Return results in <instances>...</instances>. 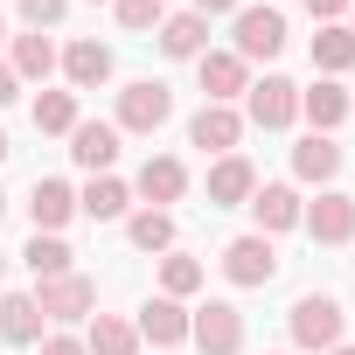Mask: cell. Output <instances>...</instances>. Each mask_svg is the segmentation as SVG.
<instances>
[{"instance_id": "obj_37", "label": "cell", "mask_w": 355, "mask_h": 355, "mask_svg": "<svg viewBox=\"0 0 355 355\" xmlns=\"http://www.w3.org/2000/svg\"><path fill=\"white\" fill-rule=\"evenodd\" d=\"M8 153H15V146H8V132H0V160H8Z\"/></svg>"}, {"instance_id": "obj_5", "label": "cell", "mask_w": 355, "mask_h": 355, "mask_svg": "<svg viewBox=\"0 0 355 355\" xmlns=\"http://www.w3.org/2000/svg\"><path fill=\"white\" fill-rule=\"evenodd\" d=\"M293 119H300V84H293V77H258V84L244 91V125L286 132Z\"/></svg>"}, {"instance_id": "obj_1", "label": "cell", "mask_w": 355, "mask_h": 355, "mask_svg": "<svg viewBox=\"0 0 355 355\" xmlns=\"http://www.w3.org/2000/svg\"><path fill=\"white\" fill-rule=\"evenodd\" d=\"M286 334H293V348H300V355H327V348L348 334V313H341V300H334V293H300V300H293V313H286Z\"/></svg>"}, {"instance_id": "obj_19", "label": "cell", "mask_w": 355, "mask_h": 355, "mask_svg": "<svg viewBox=\"0 0 355 355\" xmlns=\"http://www.w3.org/2000/svg\"><path fill=\"white\" fill-rule=\"evenodd\" d=\"M77 216H91V223H119V216H132V189L119 182V174H91V182L77 189Z\"/></svg>"}, {"instance_id": "obj_8", "label": "cell", "mask_w": 355, "mask_h": 355, "mask_svg": "<svg viewBox=\"0 0 355 355\" xmlns=\"http://www.w3.org/2000/svg\"><path fill=\"white\" fill-rule=\"evenodd\" d=\"M300 230L313 244H355V196L348 189H320V202L300 209Z\"/></svg>"}, {"instance_id": "obj_24", "label": "cell", "mask_w": 355, "mask_h": 355, "mask_svg": "<svg viewBox=\"0 0 355 355\" xmlns=\"http://www.w3.org/2000/svg\"><path fill=\"white\" fill-rule=\"evenodd\" d=\"M56 63H63V49H56L49 35H35V28H28V35H15V63H8V70H15L21 84H42Z\"/></svg>"}, {"instance_id": "obj_21", "label": "cell", "mask_w": 355, "mask_h": 355, "mask_svg": "<svg viewBox=\"0 0 355 355\" xmlns=\"http://www.w3.org/2000/svg\"><path fill=\"white\" fill-rule=\"evenodd\" d=\"M153 35H160V56H174V63H196V56L209 49V21H202L196 8H189V15H167Z\"/></svg>"}, {"instance_id": "obj_30", "label": "cell", "mask_w": 355, "mask_h": 355, "mask_svg": "<svg viewBox=\"0 0 355 355\" xmlns=\"http://www.w3.org/2000/svg\"><path fill=\"white\" fill-rule=\"evenodd\" d=\"M112 15H119V28H132V35H146V28L167 21V15H160V0H112Z\"/></svg>"}, {"instance_id": "obj_16", "label": "cell", "mask_w": 355, "mask_h": 355, "mask_svg": "<svg viewBox=\"0 0 355 355\" xmlns=\"http://www.w3.org/2000/svg\"><path fill=\"white\" fill-rule=\"evenodd\" d=\"M258 196V167L244 160V153H223L216 167H209V209H244Z\"/></svg>"}, {"instance_id": "obj_32", "label": "cell", "mask_w": 355, "mask_h": 355, "mask_svg": "<svg viewBox=\"0 0 355 355\" xmlns=\"http://www.w3.org/2000/svg\"><path fill=\"white\" fill-rule=\"evenodd\" d=\"M35 355H91V348H84V334H42Z\"/></svg>"}, {"instance_id": "obj_41", "label": "cell", "mask_w": 355, "mask_h": 355, "mask_svg": "<svg viewBox=\"0 0 355 355\" xmlns=\"http://www.w3.org/2000/svg\"><path fill=\"white\" fill-rule=\"evenodd\" d=\"M0 272H8V258H0Z\"/></svg>"}, {"instance_id": "obj_35", "label": "cell", "mask_w": 355, "mask_h": 355, "mask_svg": "<svg viewBox=\"0 0 355 355\" xmlns=\"http://www.w3.org/2000/svg\"><path fill=\"white\" fill-rule=\"evenodd\" d=\"M237 8H244V0H196V15H202V21H209V15H237Z\"/></svg>"}, {"instance_id": "obj_7", "label": "cell", "mask_w": 355, "mask_h": 355, "mask_svg": "<svg viewBox=\"0 0 355 355\" xmlns=\"http://www.w3.org/2000/svg\"><path fill=\"white\" fill-rule=\"evenodd\" d=\"M35 306H42V320L70 327V320H91V313H98V286H91L84 272H63V279H42V286H35Z\"/></svg>"}, {"instance_id": "obj_22", "label": "cell", "mask_w": 355, "mask_h": 355, "mask_svg": "<svg viewBox=\"0 0 355 355\" xmlns=\"http://www.w3.org/2000/svg\"><path fill=\"white\" fill-rule=\"evenodd\" d=\"M42 306H35V293H8L0 300V341H15V348H35L42 341Z\"/></svg>"}, {"instance_id": "obj_42", "label": "cell", "mask_w": 355, "mask_h": 355, "mask_svg": "<svg viewBox=\"0 0 355 355\" xmlns=\"http://www.w3.org/2000/svg\"><path fill=\"white\" fill-rule=\"evenodd\" d=\"M160 8H167V0H160Z\"/></svg>"}, {"instance_id": "obj_39", "label": "cell", "mask_w": 355, "mask_h": 355, "mask_svg": "<svg viewBox=\"0 0 355 355\" xmlns=\"http://www.w3.org/2000/svg\"><path fill=\"white\" fill-rule=\"evenodd\" d=\"M0 42H8V21H0Z\"/></svg>"}, {"instance_id": "obj_38", "label": "cell", "mask_w": 355, "mask_h": 355, "mask_svg": "<svg viewBox=\"0 0 355 355\" xmlns=\"http://www.w3.org/2000/svg\"><path fill=\"white\" fill-rule=\"evenodd\" d=\"M348 28H355V0H348Z\"/></svg>"}, {"instance_id": "obj_33", "label": "cell", "mask_w": 355, "mask_h": 355, "mask_svg": "<svg viewBox=\"0 0 355 355\" xmlns=\"http://www.w3.org/2000/svg\"><path fill=\"white\" fill-rule=\"evenodd\" d=\"M306 15L327 28V21H341V15H348V0H306Z\"/></svg>"}, {"instance_id": "obj_28", "label": "cell", "mask_w": 355, "mask_h": 355, "mask_svg": "<svg viewBox=\"0 0 355 355\" xmlns=\"http://www.w3.org/2000/svg\"><path fill=\"white\" fill-rule=\"evenodd\" d=\"M35 132L70 139V132H77V91H42V98H35Z\"/></svg>"}, {"instance_id": "obj_18", "label": "cell", "mask_w": 355, "mask_h": 355, "mask_svg": "<svg viewBox=\"0 0 355 355\" xmlns=\"http://www.w3.org/2000/svg\"><path fill=\"white\" fill-rule=\"evenodd\" d=\"M70 160H77L84 174H112V160H119V125H105V119H77V132H70Z\"/></svg>"}, {"instance_id": "obj_34", "label": "cell", "mask_w": 355, "mask_h": 355, "mask_svg": "<svg viewBox=\"0 0 355 355\" xmlns=\"http://www.w3.org/2000/svg\"><path fill=\"white\" fill-rule=\"evenodd\" d=\"M15 98H21V77H15V70H8V63H0V112H8V105H15Z\"/></svg>"}, {"instance_id": "obj_26", "label": "cell", "mask_w": 355, "mask_h": 355, "mask_svg": "<svg viewBox=\"0 0 355 355\" xmlns=\"http://www.w3.org/2000/svg\"><path fill=\"white\" fill-rule=\"evenodd\" d=\"M313 70H320V77L355 70V28H348V21H327V28L313 35Z\"/></svg>"}, {"instance_id": "obj_36", "label": "cell", "mask_w": 355, "mask_h": 355, "mask_svg": "<svg viewBox=\"0 0 355 355\" xmlns=\"http://www.w3.org/2000/svg\"><path fill=\"white\" fill-rule=\"evenodd\" d=\"M327 355H355V341H334V348H327Z\"/></svg>"}, {"instance_id": "obj_27", "label": "cell", "mask_w": 355, "mask_h": 355, "mask_svg": "<svg viewBox=\"0 0 355 355\" xmlns=\"http://www.w3.org/2000/svg\"><path fill=\"white\" fill-rule=\"evenodd\" d=\"M202 279H209V272H202V258H189V251H167V258H160V293H167V300L202 293Z\"/></svg>"}, {"instance_id": "obj_15", "label": "cell", "mask_w": 355, "mask_h": 355, "mask_svg": "<svg viewBox=\"0 0 355 355\" xmlns=\"http://www.w3.org/2000/svg\"><path fill=\"white\" fill-rule=\"evenodd\" d=\"M348 112H355V98H348L334 77H313V84L300 91V119H306L313 132H341V125H348Z\"/></svg>"}, {"instance_id": "obj_23", "label": "cell", "mask_w": 355, "mask_h": 355, "mask_svg": "<svg viewBox=\"0 0 355 355\" xmlns=\"http://www.w3.org/2000/svg\"><path fill=\"white\" fill-rule=\"evenodd\" d=\"M84 348H91V355H139V327H132L125 313H91Z\"/></svg>"}, {"instance_id": "obj_6", "label": "cell", "mask_w": 355, "mask_h": 355, "mask_svg": "<svg viewBox=\"0 0 355 355\" xmlns=\"http://www.w3.org/2000/svg\"><path fill=\"white\" fill-rule=\"evenodd\" d=\"M223 279L244 286V293H251V286H272V279H279V244L258 237V230L230 237V244H223Z\"/></svg>"}, {"instance_id": "obj_11", "label": "cell", "mask_w": 355, "mask_h": 355, "mask_svg": "<svg viewBox=\"0 0 355 355\" xmlns=\"http://www.w3.org/2000/svg\"><path fill=\"white\" fill-rule=\"evenodd\" d=\"M237 139H244V112L237 105H202L196 119H189V146H202V153H237Z\"/></svg>"}, {"instance_id": "obj_20", "label": "cell", "mask_w": 355, "mask_h": 355, "mask_svg": "<svg viewBox=\"0 0 355 355\" xmlns=\"http://www.w3.org/2000/svg\"><path fill=\"white\" fill-rule=\"evenodd\" d=\"M63 77H70V91H98V84L112 77V49H105L98 35H77V42L63 49Z\"/></svg>"}, {"instance_id": "obj_31", "label": "cell", "mask_w": 355, "mask_h": 355, "mask_svg": "<svg viewBox=\"0 0 355 355\" xmlns=\"http://www.w3.org/2000/svg\"><path fill=\"white\" fill-rule=\"evenodd\" d=\"M15 8H21V21L42 35V28H56V21L70 15V0H15Z\"/></svg>"}, {"instance_id": "obj_2", "label": "cell", "mask_w": 355, "mask_h": 355, "mask_svg": "<svg viewBox=\"0 0 355 355\" xmlns=\"http://www.w3.org/2000/svg\"><path fill=\"white\" fill-rule=\"evenodd\" d=\"M167 119H174V91H167L160 77H132V84L119 91V119H112L119 132H146V139H153Z\"/></svg>"}, {"instance_id": "obj_14", "label": "cell", "mask_w": 355, "mask_h": 355, "mask_svg": "<svg viewBox=\"0 0 355 355\" xmlns=\"http://www.w3.org/2000/svg\"><path fill=\"white\" fill-rule=\"evenodd\" d=\"M132 196H146V209H167V202H182V196H189V167L174 160V153H153V160L132 174Z\"/></svg>"}, {"instance_id": "obj_12", "label": "cell", "mask_w": 355, "mask_h": 355, "mask_svg": "<svg viewBox=\"0 0 355 355\" xmlns=\"http://www.w3.org/2000/svg\"><path fill=\"white\" fill-rule=\"evenodd\" d=\"M251 216H258V237H279V230H300V189L293 182H258V196L244 202Z\"/></svg>"}, {"instance_id": "obj_17", "label": "cell", "mask_w": 355, "mask_h": 355, "mask_svg": "<svg viewBox=\"0 0 355 355\" xmlns=\"http://www.w3.org/2000/svg\"><path fill=\"white\" fill-rule=\"evenodd\" d=\"M341 146H334V132H306L300 146H293V174H300V182L306 189H334V174H341Z\"/></svg>"}, {"instance_id": "obj_10", "label": "cell", "mask_w": 355, "mask_h": 355, "mask_svg": "<svg viewBox=\"0 0 355 355\" xmlns=\"http://www.w3.org/2000/svg\"><path fill=\"white\" fill-rule=\"evenodd\" d=\"M28 216L42 237H63V223L77 216V189L63 182V174H35V189H28Z\"/></svg>"}, {"instance_id": "obj_13", "label": "cell", "mask_w": 355, "mask_h": 355, "mask_svg": "<svg viewBox=\"0 0 355 355\" xmlns=\"http://www.w3.org/2000/svg\"><path fill=\"white\" fill-rule=\"evenodd\" d=\"M132 327H139L146 348H182V341H189V306H182V300H167V293H153V300L139 306Z\"/></svg>"}, {"instance_id": "obj_40", "label": "cell", "mask_w": 355, "mask_h": 355, "mask_svg": "<svg viewBox=\"0 0 355 355\" xmlns=\"http://www.w3.org/2000/svg\"><path fill=\"white\" fill-rule=\"evenodd\" d=\"M0 216H8V196H0Z\"/></svg>"}, {"instance_id": "obj_3", "label": "cell", "mask_w": 355, "mask_h": 355, "mask_svg": "<svg viewBox=\"0 0 355 355\" xmlns=\"http://www.w3.org/2000/svg\"><path fill=\"white\" fill-rule=\"evenodd\" d=\"M189 341L202 355H244V306L237 300H202L189 313Z\"/></svg>"}, {"instance_id": "obj_25", "label": "cell", "mask_w": 355, "mask_h": 355, "mask_svg": "<svg viewBox=\"0 0 355 355\" xmlns=\"http://www.w3.org/2000/svg\"><path fill=\"white\" fill-rule=\"evenodd\" d=\"M125 237H132V251L167 258V251H174V216H167V209H132V216H125Z\"/></svg>"}, {"instance_id": "obj_29", "label": "cell", "mask_w": 355, "mask_h": 355, "mask_svg": "<svg viewBox=\"0 0 355 355\" xmlns=\"http://www.w3.org/2000/svg\"><path fill=\"white\" fill-rule=\"evenodd\" d=\"M21 265L35 272V286H42V279H63V272H70V244L35 230V237H28V251H21Z\"/></svg>"}, {"instance_id": "obj_4", "label": "cell", "mask_w": 355, "mask_h": 355, "mask_svg": "<svg viewBox=\"0 0 355 355\" xmlns=\"http://www.w3.org/2000/svg\"><path fill=\"white\" fill-rule=\"evenodd\" d=\"M286 49V15L272 8H237V35H230V56H244V63H272Z\"/></svg>"}, {"instance_id": "obj_43", "label": "cell", "mask_w": 355, "mask_h": 355, "mask_svg": "<svg viewBox=\"0 0 355 355\" xmlns=\"http://www.w3.org/2000/svg\"><path fill=\"white\" fill-rule=\"evenodd\" d=\"M279 355H286V348H279Z\"/></svg>"}, {"instance_id": "obj_9", "label": "cell", "mask_w": 355, "mask_h": 355, "mask_svg": "<svg viewBox=\"0 0 355 355\" xmlns=\"http://www.w3.org/2000/svg\"><path fill=\"white\" fill-rule=\"evenodd\" d=\"M196 77H202V105H237L251 91V63L230 56V49H202L196 56Z\"/></svg>"}]
</instances>
